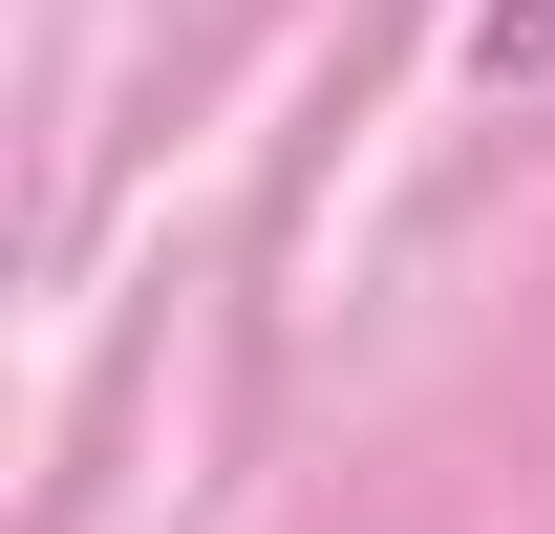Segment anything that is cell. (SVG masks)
Instances as JSON below:
<instances>
[{
  "label": "cell",
  "instance_id": "1",
  "mask_svg": "<svg viewBox=\"0 0 555 534\" xmlns=\"http://www.w3.org/2000/svg\"><path fill=\"white\" fill-rule=\"evenodd\" d=\"M470 86H555V0H470Z\"/></svg>",
  "mask_w": 555,
  "mask_h": 534
}]
</instances>
